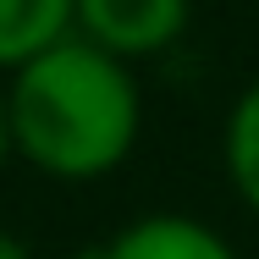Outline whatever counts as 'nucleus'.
<instances>
[{"label": "nucleus", "instance_id": "obj_3", "mask_svg": "<svg viewBox=\"0 0 259 259\" xmlns=\"http://www.w3.org/2000/svg\"><path fill=\"white\" fill-rule=\"evenodd\" d=\"M105 259H237V254L188 215H144L105 248Z\"/></svg>", "mask_w": 259, "mask_h": 259}, {"label": "nucleus", "instance_id": "obj_6", "mask_svg": "<svg viewBox=\"0 0 259 259\" xmlns=\"http://www.w3.org/2000/svg\"><path fill=\"white\" fill-rule=\"evenodd\" d=\"M11 144H17V138H11V105H6V94H0V160H6Z\"/></svg>", "mask_w": 259, "mask_h": 259}, {"label": "nucleus", "instance_id": "obj_2", "mask_svg": "<svg viewBox=\"0 0 259 259\" xmlns=\"http://www.w3.org/2000/svg\"><path fill=\"white\" fill-rule=\"evenodd\" d=\"M77 28L121 61L155 55L188 28V0H77Z\"/></svg>", "mask_w": 259, "mask_h": 259}, {"label": "nucleus", "instance_id": "obj_7", "mask_svg": "<svg viewBox=\"0 0 259 259\" xmlns=\"http://www.w3.org/2000/svg\"><path fill=\"white\" fill-rule=\"evenodd\" d=\"M0 259H28V248H22L11 232H0Z\"/></svg>", "mask_w": 259, "mask_h": 259}, {"label": "nucleus", "instance_id": "obj_4", "mask_svg": "<svg viewBox=\"0 0 259 259\" xmlns=\"http://www.w3.org/2000/svg\"><path fill=\"white\" fill-rule=\"evenodd\" d=\"M77 0H0V66H22L66 39Z\"/></svg>", "mask_w": 259, "mask_h": 259}, {"label": "nucleus", "instance_id": "obj_1", "mask_svg": "<svg viewBox=\"0 0 259 259\" xmlns=\"http://www.w3.org/2000/svg\"><path fill=\"white\" fill-rule=\"evenodd\" d=\"M11 138L50 177H100L121 165L138 138V83L121 55L89 39H61L17 66L11 89Z\"/></svg>", "mask_w": 259, "mask_h": 259}, {"label": "nucleus", "instance_id": "obj_5", "mask_svg": "<svg viewBox=\"0 0 259 259\" xmlns=\"http://www.w3.org/2000/svg\"><path fill=\"white\" fill-rule=\"evenodd\" d=\"M226 165H232L237 193L259 209V83L232 105V121H226Z\"/></svg>", "mask_w": 259, "mask_h": 259}]
</instances>
